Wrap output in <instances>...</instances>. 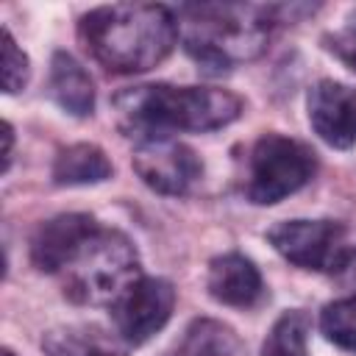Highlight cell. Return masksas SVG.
<instances>
[{
    "mask_svg": "<svg viewBox=\"0 0 356 356\" xmlns=\"http://www.w3.org/2000/svg\"><path fill=\"white\" fill-rule=\"evenodd\" d=\"M298 8L300 6L186 3L175 11L178 39L195 64L220 75L256 61L270 47L275 25L292 22V11Z\"/></svg>",
    "mask_w": 356,
    "mask_h": 356,
    "instance_id": "1",
    "label": "cell"
},
{
    "mask_svg": "<svg viewBox=\"0 0 356 356\" xmlns=\"http://www.w3.org/2000/svg\"><path fill=\"white\" fill-rule=\"evenodd\" d=\"M242 97L217 86L139 83L114 95L117 125L139 142L172 139V134L217 131L242 114Z\"/></svg>",
    "mask_w": 356,
    "mask_h": 356,
    "instance_id": "2",
    "label": "cell"
},
{
    "mask_svg": "<svg viewBox=\"0 0 356 356\" xmlns=\"http://www.w3.org/2000/svg\"><path fill=\"white\" fill-rule=\"evenodd\" d=\"M78 39L108 72L134 75L153 70L172 53L178 19L172 8L159 3H111L81 17Z\"/></svg>",
    "mask_w": 356,
    "mask_h": 356,
    "instance_id": "3",
    "label": "cell"
},
{
    "mask_svg": "<svg viewBox=\"0 0 356 356\" xmlns=\"http://www.w3.org/2000/svg\"><path fill=\"white\" fill-rule=\"evenodd\" d=\"M64 295L81 306H114L139 278L136 245L117 228L95 225L58 270Z\"/></svg>",
    "mask_w": 356,
    "mask_h": 356,
    "instance_id": "4",
    "label": "cell"
},
{
    "mask_svg": "<svg viewBox=\"0 0 356 356\" xmlns=\"http://www.w3.org/2000/svg\"><path fill=\"white\" fill-rule=\"evenodd\" d=\"M317 172V156L300 139L261 134L245 159L242 192L256 206H273L303 189Z\"/></svg>",
    "mask_w": 356,
    "mask_h": 356,
    "instance_id": "5",
    "label": "cell"
},
{
    "mask_svg": "<svg viewBox=\"0 0 356 356\" xmlns=\"http://www.w3.org/2000/svg\"><path fill=\"white\" fill-rule=\"evenodd\" d=\"M267 242L300 270L356 278V245L337 220H284L267 228Z\"/></svg>",
    "mask_w": 356,
    "mask_h": 356,
    "instance_id": "6",
    "label": "cell"
},
{
    "mask_svg": "<svg viewBox=\"0 0 356 356\" xmlns=\"http://www.w3.org/2000/svg\"><path fill=\"white\" fill-rule=\"evenodd\" d=\"M131 164L145 186H150L159 195H186L200 178H203V161L200 156L178 142V139H150L139 142Z\"/></svg>",
    "mask_w": 356,
    "mask_h": 356,
    "instance_id": "7",
    "label": "cell"
},
{
    "mask_svg": "<svg viewBox=\"0 0 356 356\" xmlns=\"http://www.w3.org/2000/svg\"><path fill=\"white\" fill-rule=\"evenodd\" d=\"M172 309H175V286L167 278L142 275L111 306V320L125 345H142L170 323Z\"/></svg>",
    "mask_w": 356,
    "mask_h": 356,
    "instance_id": "8",
    "label": "cell"
},
{
    "mask_svg": "<svg viewBox=\"0 0 356 356\" xmlns=\"http://www.w3.org/2000/svg\"><path fill=\"white\" fill-rule=\"evenodd\" d=\"M312 131L337 150L356 145V89L331 78L317 81L306 95Z\"/></svg>",
    "mask_w": 356,
    "mask_h": 356,
    "instance_id": "9",
    "label": "cell"
},
{
    "mask_svg": "<svg viewBox=\"0 0 356 356\" xmlns=\"http://www.w3.org/2000/svg\"><path fill=\"white\" fill-rule=\"evenodd\" d=\"M206 289L217 303L231 309H253L264 298V281L259 267L236 250L209 261Z\"/></svg>",
    "mask_w": 356,
    "mask_h": 356,
    "instance_id": "10",
    "label": "cell"
},
{
    "mask_svg": "<svg viewBox=\"0 0 356 356\" xmlns=\"http://www.w3.org/2000/svg\"><path fill=\"white\" fill-rule=\"evenodd\" d=\"M95 225H97V220L92 214H83V211L56 214V217L44 220L31 236V261H33V267L39 273L58 275V270L64 267V261L72 253V248Z\"/></svg>",
    "mask_w": 356,
    "mask_h": 356,
    "instance_id": "11",
    "label": "cell"
},
{
    "mask_svg": "<svg viewBox=\"0 0 356 356\" xmlns=\"http://www.w3.org/2000/svg\"><path fill=\"white\" fill-rule=\"evenodd\" d=\"M47 92L56 106L72 117H89L95 111V83L83 64L67 50H56L50 58Z\"/></svg>",
    "mask_w": 356,
    "mask_h": 356,
    "instance_id": "12",
    "label": "cell"
},
{
    "mask_svg": "<svg viewBox=\"0 0 356 356\" xmlns=\"http://www.w3.org/2000/svg\"><path fill=\"white\" fill-rule=\"evenodd\" d=\"M50 175L56 186H89L108 181L114 175V167L103 147L92 142H75L58 150Z\"/></svg>",
    "mask_w": 356,
    "mask_h": 356,
    "instance_id": "13",
    "label": "cell"
},
{
    "mask_svg": "<svg viewBox=\"0 0 356 356\" xmlns=\"http://www.w3.org/2000/svg\"><path fill=\"white\" fill-rule=\"evenodd\" d=\"M47 356H122L117 342L95 325H56L42 334Z\"/></svg>",
    "mask_w": 356,
    "mask_h": 356,
    "instance_id": "14",
    "label": "cell"
},
{
    "mask_svg": "<svg viewBox=\"0 0 356 356\" xmlns=\"http://www.w3.org/2000/svg\"><path fill=\"white\" fill-rule=\"evenodd\" d=\"M239 353H242V342L234 334V328H228L220 320L200 317L186 325L184 337L178 339L170 356H239Z\"/></svg>",
    "mask_w": 356,
    "mask_h": 356,
    "instance_id": "15",
    "label": "cell"
},
{
    "mask_svg": "<svg viewBox=\"0 0 356 356\" xmlns=\"http://www.w3.org/2000/svg\"><path fill=\"white\" fill-rule=\"evenodd\" d=\"M309 331H312V317L303 309H289L284 312L261 348V356H306V342H309Z\"/></svg>",
    "mask_w": 356,
    "mask_h": 356,
    "instance_id": "16",
    "label": "cell"
},
{
    "mask_svg": "<svg viewBox=\"0 0 356 356\" xmlns=\"http://www.w3.org/2000/svg\"><path fill=\"white\" fill-rule=\"evenodd\" d=\"M320 331L337 348L356 353V295L328 303L320 314Z\"/></svg>",
    "mask_w": 356,
    "mask_h": 356,
    "instance_id": "17",
    "label": "cell"
},
{
    "mask_svg": "<svg viewBox=\"0 0 356 356\" xmlns=\"http://www.w3.org/2000/svg\"><path fill=\"white\" fill-rule=\"evenodd\" d=\"M0 39H3V92L6 95H17V92H22L25 86H28V78H31V61H28V56H25V50L17 44V39L11 36V31L8 28H3V33H0Z\"/></svg>",
    "mask_w": 356,
    "mask_h": 356,
    "instance_id": "18",
    "label": "cell"
},
{
    "mask_svg": "<svg viewBox=\"0 0 356 356\" xmlns=\"http://www.w3.org/2000/svg\"><path fill=\"white\" fill-rule=\"evenodd\" d=\"M323 42H325L328 53H334L342 64H348L356 72V8L342 19V28L328 33Z\"/></svg>",
    "mask_w": 356,
    "mask_h": 356,
    "instance_id": "19",
    "label": "cell"
},
{
    "mask_svg": "<svg viewBox=\"0 0 356 356\" xmlns=\"http://www.w3.org/2000/svg\"><path fill=\"white\" fill-rule=\"evenodd\" d=\"M11 150H14V128L11 122H3V172L11 167Z\"/></svg>",
    "mask_w": 356,
    "mask_h": 356,
    "instance_id": "20",
    "label": "cell"
},
{
    "mask_svg": "<svg viewBox=\"0 0 356 356\" xmlns=\"http://www.w3.org/2000/svg\"><path fill=\"white\" fill-rule=\"evenodd\" d=\"M3 356H17L14 350H8V348H3Z\"/></svg>",
    "mask_w": 356,
    "mask_h": 356,
    "instance_id": "21",
    "label": "cell"
}]
</instances>
